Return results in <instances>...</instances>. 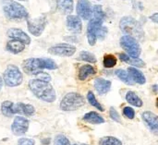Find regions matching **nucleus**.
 I'll return each instance as SVG.
<instances>
[{
	"instance_id": "nucleus-42",
	"label": "nucleus",
	"mask_w": 158,
	"mask_h": 145,
	"mask_svg": "<svg viewBox=\"0 0 158 145\" xmlns=\"http://www.w3.org/2000/svg\"><path fill=\"white\" fill-rule=\"evenodd\" d=\"M82 145H87V144H82Z\"/></svg>"
},
{
	"instance_id": "nucleus-31",
	"label": "nucleus",
	"mask_w": 158,
	"mask_h": 145,
	"mask_svg": "<svg viewBox=\"0 0 158 145\" xmlns=\"http://www.w3.org/2000/svg\"><path fill=\"white\" fill-rule=\"evenodd\" d=\"M87 100H88V102L90 103V105H92L93 106L96 107V108L99 109L101 112L104 111V107H103L102 105L96 100V98H95V96H94V94L93 92H89V93H88V94H87Z\"/></svg>"
},
{
	"instance_id": "nucleus-39",
	"label": "nucleus",
	"mask_w": 158,
	"mask_h": 145,
	"mask_svg": "<svg viewBox=\"0 0 158 145\" xmlns=\"http://www.w3.org/2000/svg\"><path fill=\"white\" fill-rule=\"evenodd\" d=\"M157 90H158V87L156 86V85H155V86H154V91H155V92H156Z\"/></svg>"
},
{
	"instance_id": "nucleus-26",
	"label": "nucleus",
	"mask_w": 158,
	"mask_h": 145,
	"mask_svg": "<svg viewBox=\"0 0 158 145\" xmlns=\"http://www.w3.org/2000/svg\"><path fill=\"white\" fill-rule=\"evenodd\" d=\"M115 73L118 77V79L121 80L124 83H126L128 85H133L134 84V81L131 78L130 74L128 72H126L124 69H118V70H116Z\"/></svg>"
},
{
	"instance_id": "nucleus-15",
	"label": "nucleus",
	"mask_w": 158,
	"mask_h": 145,
	"mask_svg": "<svg viewBox=\"0 0 158 145\" xmlns=\"http://www.w3.org/2000/svg\"><path fill=\"white\" fill-rule=\"evenodd\" d=\"M6 34L9 38L14 39V40H19L25 44H29L31 43V38L30 36L25 33L23 31L17 29V28H11L6 31Z\"/></svg>"
},
{
	"instance_id": "nucleus-40",
	"label": "nucleus",
	"mask_w": 158,
	"mask_h": 145,
	"mask_svg": "<svg viewBox=\"0 0 158 145\" xmlns=\"http://www.w3.org/2000/svg\"><path fill=\"white\" fill-rule=\"evenodd\" d=\"M156 106H157V108H158V98L156 99Z\"/></svg>"
},
{
	"instance_id": "nucleus-38",
	"label": "nucleus",
	"mask_w": 158,
	"mask_h": 145,
	"mask_svg": "<svg viewBox=\"0 0 158 145\" xmlns=\"http://www.w3.org/2000/svg\"><path fill=\"white\" fill-rule=\"evenodd\" d=\"M2 86H3V80H2V78L0 77V91H1V89H2Z\"/></svg>"
},
{
	"instance_id": "nucleus-18",
	"label": "nucleus",
	"mask_w": 158,
	"mask_h": 145,
	"mask_svg": "<svg viewBox=\"0 0 158 145\" xmlns=\"http://www.w3.org/2000/svg\"><path fill=\"white\" fill-rule=\"evenodd\" d=\"M119 58L121 61L128 63L129 65H131L132 67L143 68L145 66V63L142 59H140L139 57H133V56H131L126 55V54H119Z\"/></svg>"
},
{
	"instance_id": "nucleus-24",
	"label": "nucleus",
	"mask_w": 158,
	"mask_h": 145,
	"mask_svg": "<svg viewBox=\"0 0 158 145\" xmlns=\"http://www.w3.org/2000/svg\"><path fill=\"white\" fill-rule=\"evenodd\" d=\"M126 100L129 104L136 106V107H141L143 106V101L142 99L134 93V92H128L126 94Z\"/></svg>"
},
{
	"instance_id": "nucleus-14",
	"label": "nucleus",
	"mask_w": 158,
	"mask_h": 145,
	"mask_svg": "<svg viewBox=\"0 0 158 145\" xmlns=\"http://www.w3.org/2000/svg\"><path fill=\"white\" fill-rule=\"evenodd\" d=\"M68 30L73 33H80L82 31V23L79 16L69 15L67 18Z\"/></svg>"
},
{
	"instance_id": "nucleus-5",
	"label": "nucleus",
	"mask_w": 158,
	"mask_h": 145,
	"mask_svg": "<svg viewBox=\"0 0 158 145\" xmlns=\"http://www.w3.org/2000/svg\"><path fill=\"white\" fill-rule=\"evenodd\" d=\"M85 105L82 95L78 93H67L60 102V108L63 111H75Z\"/></svg>"
},
{
	"instance_id": "nucleus-2",
	"label": "nucleus",
	"mask_w": 158,
	"mask_h": 145,
	"mask_svg": "<svg viewBox=\"0 0 158 145\" xmlns=\"http://www.w3.org/2000/svg\"><path fill=\"white\" fill-rule=\"evenodd\" d=\"M22 68L24 72L29 75L36 76L38 73L43 71L44 68L47 69H56V63L50 58L40 57V58H29L24 60L22 64Z\"/></svg>"
},
{
	"instance_id": "nucleus-23",
	"label": "nucleus",
	"mask_w": 158,
	"mask_h": 145,
	"mask_svg": "<svg viewBox=\"0 0 158 145\" xmlns=\"http://www.w3.org/2000/svg\"><path fill=\"white\" fill-rule=\"evenodd\" d=\"M83 120H84L85 122L90 123V124H95V125H97V124H102V123L105 122V119H104L98 113L94 112V111L85 114L84 117H83Z\"/></svg>"
},
{
	"instance_id": "nucleus-9",
	"label": "nucleus",
	"mask_w": 158,
	"mask_h": 145,
	"mask_svg": "<svg viewBox=\"0 0 158 145\" xmlns=\"http://www.w3.org/2000/svg\"><path fill=\"white\" fill-rule=\"evenodd\" d=\"M76 47L69 44H59L48 49V53L59 56H71L75 54Z\"/></svg>"
},
{
	"instance_id": "nucleus-33",
	"label": "nucleus",
	"mask_w": 158,
	"mask_h": 145,
	"mask_svg": "<svg viewBox=\"0 0 158 145\" xmlns=\"http://www.w3.org/2000/svg\"><path fill=\"white\" fill-rule=\"evenodd\" d=\"M123 114L126 118H128L129 119H133L135 117V111L133 108L130 107V106H126L123 108Z\"/></svg>"
},
{
	"instance_id": "nucleus-22",
	"label": "nucleus",
	"mask_w": 158,
	"mask_h": 145,
	"mask_svg": "<svg viewBox=\"0 0 158 145\" xmlns=\"http://www.w3.org/2000/svg\"><path fill=\"white\" fill-rule=\"evenodd\" d=\"M25 48V44L19 41V40H14L12 39L6 44V50L13 54H19L22 52Z\"/></svg>"
},
{
	"instance_id": "nucleus-32",
	"label": "nucleus",
	"mask_w": 158,
	"mask_h": 145,
	"mask_svg": "<svg viewBox=\"0 0 158 145\" xmlns=\"http://www.w3.org/2000/svg\"><path fill=\"white\" fill-rule=\"evenodd\" d=\"M55 145H70L69 139L63 134H58L55 139Z\"/></svg>"
},
{
	"instance_id": "nucleus-43",
	"label": "nucleus",
	"mask_w": 158,
	"mask_h": 145,
	"mask_svg": "<svg viewBox=\"0 0 158 145\" xmlns=\"http://www.w3.org/2000/svg\"><path fill=\"white\" fill-rule=\"evenodd\" d=\"M74 145H77V144H74Z\"/></svg>"
},
{
	"instance_id": "nucleus-3",
	"label": "nucleus",
	"mask_w": 158,
	"mask_h": 145,
	"mask_svg": "<svg viewBox=\"0 0 158 145\" xmlns=\"http://www.w3.org/2000/svg\"><path fill=\"white\" fill-rule=\"evenodd\" d=\"M2 6L6 17L12 20H21L27 19L29 13L19 3L13 0H2Z\"/></svg>"
},
{
	"instance_id": "nucleus-12",
	"label": "nucleus",
	"mask_w": 158,
	"mask_h": 145,
	"mask_svg": "<svg viewBox=\"0 0 158 145\" xmlns=\"http://www.w3.org/2000/svg\"><path fill=\"white\" fill-rule=\"evenodd\" d=\"M92 6L90 1L88 0H78L77 2V14L79 17L83 19L84 20H87L92 16Z\"/></svg>"
},
{
	"instance_id": "nucleus-17",
	"label": "nucleus",
	"mask_w": 158,
	"mask_h": 145,
	"mask_svg": "<svg viewBox=\"0 0 158 145\" xmlns=\"http://www.w3.org/2000/svg\"><path fill=\"white\" fill-rule=\"evenodd\" d=\"M111 84L112 83L110 81L105 80L103 78H97L94 81V88L100 95H104L107 93L111 88Z\"/></svg>"
},
{
	"instance_id": "nucleus-6",
	"label": "nucleus",
	"mask_w": 158,
	"mask_h": 145,
	"mask_svg": "<svg viewBox=\"0 0 158 145\" xmlns=\"http://www.w3.org/2000/svg\"><path fill=\"white\" fill-rule=\"evenodd\" d=\"M23 81L22 73L19 68L15 65H9L6 67L4 72V81L8 87H16L21 84Z\"/></svg>"
},
{
	"instance_id": "nucleus-44",
	"label": "nucleus",
	"mask_w": 158,
	"mask_h": 145,
	"mask_svg": "<svg viewBox=\"0 0 158 145\" xmlns=\"http://www.w3.org/2000/svg\"><path fill=\"white\" fill-rule=\"evenodd\" d=\"M98 1H100V0H98Z\"/></svg>"
},
{
	"instance_id": "nucleus-27",
	"label": "nucleus",
	"mask_w": 158,
	"mask_h": 145,
	"mask_svg": "<svg viewBox=\"0 0 158 145\" xmlns=\"http://www.w3.org/2000/svg\"><path fill=\"white\" fill-rule=\"evenodd\" d=\"M79 58L81 60H83V61H86V62H89V63H96L97 62V59L95 57V56L88 51H81L80 53V56H79Z\"/></svg>"
},
{
	"instance_id": "nucleus-21",
	"label": "nucleus",
	"mask_w": 158,
	"mask_h": 145,
	"mask_svg": "<svg viewBox=\"0 0 158 145\" xmlns=\"http://www.w3.org/2000/svg\"><path fill=\"white\" fill-rule=\"evenodd\" d=\"M96 73L95 68L91 66V65H83L79 69V80L81 81H85L87 78H89L90 76H93Z\"/></svg>"
},
{
	"instance_id": "nucleus-16",
	"label": "nucleus",
	"mask_w": 158,
	"mask_h": 145,
	"mask_svg": "<svg viewBox=\"0 0 158 145\" xmlns=\"http://www.w3.org/2000/svg\"><path fill=\"white\" fill-rule=\"evenodd\" d=\"M13 113L20 114L27 117H31L35 113V109L31 105H26L23 103H18L13 105Z\"/></svg>"
},
{
	"instance_id": "nucleus-20",
	"label": "nucleus",
	"mask_w": 158,
	"mask_h": 145,
	"mask_svg": "<svg viewBox=\"0 0 158 145\" xmlns=\"http://www.w3.org/2000/svg\"><path fill=\"white\" fill-rule=\"evenodd\" d=\"M57 9L63 14H70L73 11L74 2L73 0H56Z\"/></svg>"
},
{
	"instance_id": "nucleus-1",
	"label": "nucleus",
	"mask_w": 158,
	"mask_h": 145,
	"mask_svg": "<svg viewBox=\"0 0 158 145\" xmlns=\"http://www.w3.org/2000/svg\"><path fill=\"white\" fill-rule=\"evenodd\" d=\"M29 88L32 92V93L42 101L47 103H53L56 98V92L53 86L48 81L33 79L30 81Z\"/></svg>"
},
{
	"instance_id": "nucleus-34",
	"label": "nucleus",
	"mask_w": 158,
	"mask_h": 145,
	"mask_svg": "<svg viewBox=\"0 0 158 145\" xmlns=\"http://www.w3.org/2000/svg\"><path fill=\"white\" fill-rule=\"evenodd\" d=\"M109 115H110V118L116 121V122H120V117L118 115V113L117 112V110L114 108V107H111L110 110H109Z\"/></svg>"
},
{
	"instance_id": "nucleus-35",
	"label": "nucleus",
	"mask_w": 158,
	"mask_h": 145,
	"mask_svg": "<svg viewBox=\"0 0 158 145\" xmlns=\"http://www.w3.org/2000/svg\"><path fill=\"white\" fill-rule=\"evenodd\" d=\"M18 145H35V142L32 139L21 138L18 141Z\"/></svg>"
},
{
	"instance_id": "nucleus-7",
	"label": "nucleus",
	"mask_w": 158,
	"mask_h": 145,
	"mask_svg": "<svg viewBox=\"0 0 158 145\" xmlns=\"http://www.w3.org/2000/svg\"><path fill=\"white\" fill-rule=\"evenodd\" d=\"M120 45L131 56L139 57L142 53V49L137 39L130 35H124L121 37Z\"/></svg>"
},
{
	"instance_id": "nucleus-11",
	"label": "nucleus",
	"mask_w": 158,
	"mask_h": 145,
	"mask_svg": "<svg viewBox=\"0 0 158 145\" xmlns=\"http://www.w3.org/2000/svg\"><path fill=\"white\" fill-rule=\"evenodd\" d=\"M46 19L44 17H39L37 19H31L28 20L29 31L34 36H40L44 30Z\"/></svg>"
},
{
	"instance_id": "nucleus-37",
	"label": "nucleus",
	"mask_w": 158,
	"mask_h": 145,
	"mask_svg": "<svg viewBox=\"0 0 158 145\" xmlns=\"http://www.w3.org/2000/svg\"><path fill=\"white\" fill-rule=\"evenodd\" d=\"M150 19H151L153 22L157 23L158 24V12H156V13H154L153 15H151V16H150Z\"/></svg>"
},
{
	"instance_id": "nucleus-10",
	"label": "nucleus",
	"mask_w": 158,
	"mask_h": 145,
	"mask_svg": "<svg viewBox=\"0 0 158 145\" xmlns=\"http://www.w3.org/2000/svg\"><path fill=\"white\" fill-rule=\"evenodd\" d=\"M29 125H30L29 120L24 117L21 116L16 117L11 125V131L16 136L24 135L29 130Z\"/></svg>"
},
{
	"instance_id": "nucleus-4",
	"label": "nucleus",
	"mask_w": 158,
	"mask_h": 145,
	"mask_svg": "<svg viewBox=\"0 0 158 145\" xmlns=\"http://www.w3.org/2000/svg\"><path fill=\"white\" fill-rule=\"evenodd\" d=\"M119 28L125 35H130L135 39H142L144 35L141 23L131 16L123 17L120 19Z\"/></svg>"
},
{
	"instance_id": "nucleus-29",
	"label": "nucleus",
	"mask_w": 158,
	"mask_h": 145,
	"mask_svg": "<svg viewBox=\"0 0 158 145\" xmlns=\"http://www.w3.org/2000/svg\"><path fill=\"white\" fill-rule=\"evenodd\" d=\"M92 15L93 18H96V19H105L106 18V14L103 11V8L101 6L99 5H94L92 8Z\"/></svg>"
},
{
	"instance_id": "nucleus-30",
	"label": "nucleus",
	"mask_w": 158,
	"mask_h": 145,
	"mask_svg": "<svg viewBox=\"0 0 158 145\" xmlns=\"http://www.w3.org/2000/svg\"><path fill=\"white\" fill-rule=\"evenodd\" d=\"M100 145H122V143L120 140L115 137L107 136V137H104L101 139Z\"/></svg>"
},
{
	"instance_id": "nucleus-28",
	"label": "nucleus",
	"mask_w": 158,
	"mask_h": 145,
	"mask_svg": "<svg viewBox=\"0 0 158 145\" xmlns=\"http://www.w3.org/2000/svg\"><path fill=\"white\" fill-rule=\"evenodd\" d=\"M103 64H104V67L106 68H114L117 65V57L113 55H106L104 56Z\"/></svg>"
},
{
	"instance_id": "nucleus-8",
	"label": "nucleus",
	"mask_w": 158,
	"mask_h": 145,
	"mask_svg": "<svg viewBox=\"0 0 158 145\" xmlns=\"http://www.w3.org/2000/svg\"><path fill=\"white\" fill-rule=\"evenodd\" d=\"M103 19L92 18L87 26V38L90 45H94L97 41V33L99 29L103 26Z\"/></svg>"
},
{
	"instance_id": "nucleus-36",
	"label": "nucleus",
	"mask_w": 158,
	"mask_h": 145,
	"mask_svg": "<svg viewBox=\"0 0 158 145\" xmlns=\"http://www.w3.org/2000/svg\"><path fill=\"white\" fill-rule=\"evenodd\" d=\"M107 33V28L105 27V26H102L99 31H98V33H97V39H100V40H103L106 35Z\"/></svg>"
},
{
	"instance_id": "nucleus-41",
	"label": "nucleus",
	"mask_w": 158,
	"mask_h": 145,
	"mask_svg": "<svg viewBox=\"0 0 158 145\" xmlns=\"http://www.w3.org/2000/svg\"><path fill=\"white\" fill-rule=\"evenodd\" d=\"M21 1H27V0H21Z\"/></svg>"
},
{
	"instance_id": "nucleus-19",
	"label": "nucleus",
	"mask_w": 158,
	"mask_h": 145,
	"mask_svg": "<svg viewBox=\"0 0 158 145\" xmlns=\"http://www.w3.org/2000/svg\"><path fill=\"white\" fill-rule=\"evenodd\" d=\"M128 72L134 82H137L139 84H144L146 82V79L144 75L136 67H130L128 68Z\"/></svg>"
},
{
	"instance_id": "nucleus-25",
	"label": "nucleus",
	"mask_w": 158,
	"mask_h": 145,
	"mask_svg": "<svg viewBox=\"0 0 158 145\" xmlns=\"http://www.w3.org/2000/svg\"><path fill=\"white\" fill-rule=\"evenodd\" d=\"M13 103L10 101H5L2 103L1 105V112L5 117L10 118L12 116H14L13 113Z\"/></svg>"
},
{
	"instance_id": "nucleus-13",
	"label": "nucleus",
	"mask_w": 158,
	"mask_h": 145,
	"mask_svg": "<svg viewBox=\"0 0 158 145\" xmlns=\"http://www.w3.org/2000/svg\"><path fill=\"white\" fill-rule=\"evenodd\" d=\"M142 118L143 119V121L145 122V124L147 125V127L149 128V130L155 134L158 135V117L150 112V111H145L143 113Z\"/></svg>"
}]
</instances>
